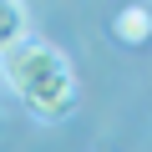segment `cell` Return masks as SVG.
I'll return each mask as SVG.
<instances>
[{"label":"cell","instance_id":"6da1fadb","mask_svg":"<svg viewBox=\"0 0 152 152\" xmlns=\"http://www.w3.org/2000/svg\"><path fill=\"white\" fill-rule=\"evenodd\" d=\"M5 81L10 91L31 107V117L41 122H61L71 107H76V76H71V61L46 46V41H26L20 51L5 56Z\"/></svg>","mask_w":152,"mask_h":152},{"label":"cell","instance_id":"7a4b0ae2","mask_svg":"<svg viewBox=\"0 0 152 152\" xmlns=\"http://www.w3.org/2000/svg\"><path fill=\"white\" fill-rule=\"evenodd\" d=\"M26 36H31V15H26V5L0 0V61H5L10 51H20Z\"/></svg>","mask_w":152,"mask_h":152},{"label":"cell","instance_id":"3957f363","mask_svg":"<svg viewBox=\"0 0 152 152\" xmlns=\"http://www.w3.org/2000/svg\"><path fill=\"white\" fill-rule=\"evenodd\" d=\"M112 31H117L122 46H147V41H152V5H127V10H117Z\"/></svg>","mask_w":152,"mask_h":152}]
</instances>
